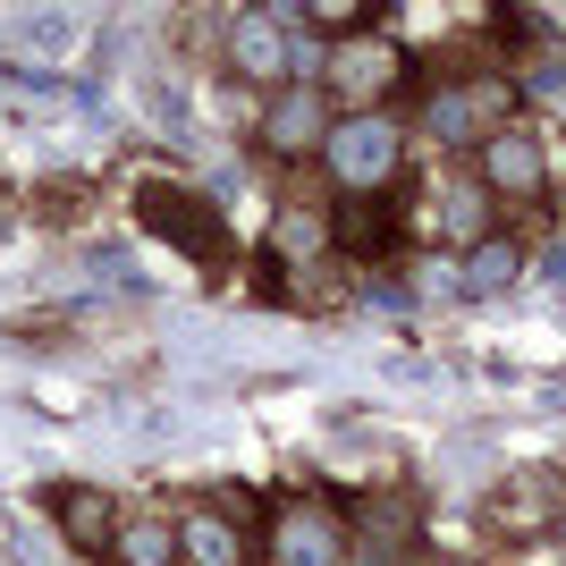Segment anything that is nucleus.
Instances as JSON below:
<instances>
[{
  "label": "nucleus",
  "instance_id": "1",
  "mask_svg": "<svg viewBox=\"0 0 566 566\" xmlns=\"http://www.w3.org/2000/svg\"><path fill=\"white\" fill-rule=\"evenodd\" d=\"M136 212H144V229H161L169 245H178V254H195L203 271L220 262V212H212V203H195L187 187H144Z\"/></svg>",
  "mask_w": 566,
  "mask_h": 566
},
{
  "label": "nucleus",
  "instance_id": "2",
  "mask_svg": "<svg viewBox=\"0 0 566 566\" xmlns=\"http://www.w3.org/2000/svg\"><path fill=\"white\" fill-rule=\"evenodd\" d=\"M331 169L347 187H389V169H398V127H389V118H347V127H331Z\"/></svg>",
  "mask_w": 566,
  "mask_h": 566
},
{
  "label": "nucleus",
  "instance_id": "3",
  "mask_svg": "<svg viewBox=\"0 0 566 566\" xmlns=\"http://www.w3.org/2000/svg\"><path fill=\"white\" fill-rule=\"evenodd\" d=\"M271 566H347V533L322 507H287L271 524Z\"/></svg>",
  "mask_w": 566,
  "mask_h": 566
},
{
  "label": "nucleus",
  "instance_id": "4",
  "mask_svg": "<svg viewBox=\"0 0 566 566\" xmlns=\"http://www.w3.org/2000/svg\"><path fill=\"white\" fill-rule=\"evenodd\" d=\"M499 111H507V85H465V94H440V102H431V136H440V144H465V136H482ZM491 136H499V127H491Z\"/></svg>",
  "mask_w": 566,
  "mask_h": 566
},
{
  "label": "nucleus",
  "instance_id": "5",
  "mask_svg": "<svg viewBox=\"0 0 566 566\" xmlns=\"http://www.w3.org/2000/svg\"><path fill=\"white\" fill-rule=\"evenodd\" d=\"M338 237H347V254L380 262L389 245H398V195H373V203H347V212H338Z\"/></svg>",
  "mask_w": 566,
  "mask_h": 566
},
{
  "label": "nucleus",
  "instance_id": "6",
  "mask_svg": "<svg viewBox=\"0 0 566 566\" xmlns=\"http://www.w3.org/2000/svg\"><path fill=\"white\" fill-rule=\"evenodd\" d=\"M482 178L507 187V195H533V187H542V144H533V136H491V144H482Z\"/></svg>",
  "mask_w": 566,
  "mask_h": 566
},
{
  "label": "nucleus",
  "instance_id": "7",
  "mask_svg": "<svg viewBox=\"0 0 566 566\" xmlns=\"http://www.w3.org/2000/svg\"><path fill=\"white\" fill-rule=\"evenodd\" d=\"M229 60H237L245 76H280L287 60H313V51H305V43H280V34H271V18H245V25L229 34Z\"/></svg>",
  "mask_w": 566,
  "mask_h": 566
},
{
  "label": "nucleus",
  "instance_id": "8",
  "mask_svg": "<svg viewBox=\"0 0 566 566\" xmlns=\"http://www.w3.org/2000/svg\"><path fill=\"white\" fill-rule=\"evenodd\" d=\"M262 136L280 144V153H305V144H322V102H313V94H287V102H271Z\"/></svg>",
  "mask_w": 566,
  "mask_h": 566
},
{
  "label": "nucleus",
  "instance_id": "9",
  "mask_svg": "<svg viewBox=\"0 0 566 566\" xmlns=\"http://www.w3.org/2000/svg\"><path fill=\"white\" fill-rule=\"evenodd\" d=\"M389 69H398V60H389L380 43H347V51L331 60V76L347 85V94H380V85H389Z\"/></svg>",
  "mask_w": 566,
  "mask_h": 566
},
{
  "label": "nucleus",
  "instance_id": "10",
  "mask_svg": "<svg viewBox=\"0 0 566 566\" xmlns=\"http://www.w3.org/2000/svg\"><path fill=\"white\" fill-rule=\"evenodd\" d=\"M118 558H127V566H169V558H178V533H169V524H127Z\"/></svg>",
  "mask_w": 566,
  "mask_h": 566
},
{
  "label": "nucleus",
  "instance_id": "11",
  "mask_svg": "<svg viewBox=\"0 0 566 566\" xmlns=\"http://www.w3.org/2000/svg\"><path fill=\"white\" fill-rule=\"evenodd\" d=\"M507 280H516V245H507V237L473 245V262H465V287H507Z\"/></svg>",
  "mask_w": 566,
  "mask_h": 566
},
{
  "label": "nucleus",
  "instance_id": "12",
  "mask_svg": "<svg viewBox=\"0 0 566 566\" xmlns=\"http://www.w3.org/2000/svg\"><path fill=\"white\" fill-rule=\"evenodd\" d=\"M187 549L203 566H237V542H229V524H220V516H195L187 524Z\"/></svg>",
  "mask_w": 566,
  "mask_h": 566
},
{
  "label": "nucleus",
  "instance_id": "13",
  "mask_svg": "<svg viewBox=\"0 0 566 566\" xmlns=\"http://www.w3.org/2000/svg\"><path fill=\"white\" fill-rule=\"evenodd\" d=\"M313 245H322V220L313 212H287L280 237H271V254H313Z\"/></svg>",
  "mask_w": 566,
  "mask_h": 566
},
{
  "label": "nucleus",
  "instance_id": "14",
  "mask_svg": "<svg viewBox=\"0 0 566 566\" xmlns=\"http://www.w3.org/2000/svg\"><path fill=\"white\" fill-rule=\"evenodd\" d=\"M102 507H111V499H85V491L69 499V533H76V542H102V524H111Z\"/></svg>",
  "mask_w": 566,
  "mask_h": 566
}]
</instances>
